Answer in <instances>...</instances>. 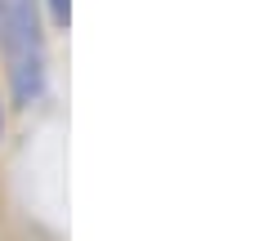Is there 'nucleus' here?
<instances>
[{
    "label": "nucleus",
    "mask_w": 255,
    "mask_h": 241,
    "mask_svg": "<svg viewBox=\"0 0 255 241\" xmlns=\"http://www.w3.org/2000/svg\"><path fill=\"white\" fill-rule=\"evenodd\" d=\"M0 45H4V67H9V85H13V103L31 107L45 94V31H40V9L36 0H4L0 4Z\"/></svg>",
    "instance_id": "obj_1"
},
{
    "label": "nucleus",
    "mask_w": 255,
    "mask_h": 241,
    "mask_svg": "<svg viewBox=\"0 0 255 241\" xmlns=\"http://www.w3.org/2000/svg\"><path fill=\"white\" fill-rule=\"evenodd\" d=\"M0 134H4V107H0Z\"/></svg>",
    "instance_id": "obj_3"
},
{
    "label": "nucleus",
    "mask_w": 255,
    "mask_h": 241,
    "mask_svg": "<svg viewBox=\"0 0 255 241\" xmlns=\"http://www.w3.org/2000/svg\"><path fill=\"white\" fill-rule=\"evenodd\" d=\"M49 4V18L58 22V27H67V13H72V0H45Z\"/></svg>",
    "instance_id": "obj_2"
},
{
    "label": "nucleus",
    "mask_w": 255,
    "mask_h": 241,
    "mask_svg": "<svg viewBox=\"0 0 255 241\" xmlns=\"http://www.w3.org/2000/svg\"><path fill=\"white\" fill-rule=\"evenodd\" d=\"M0 4H4V0H0Z\"/></svg>",
    "instance_id": "obj_4"
}]
</instances>
